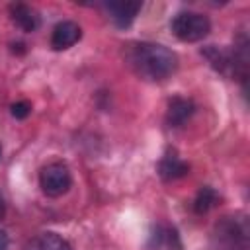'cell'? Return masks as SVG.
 Returning <instances> with one entry per match:
<instances>
[{
  "instance_id": "obj_12",
  "label": "cell",
  "mask_w": 250,
  "mask_h": 250,
  "mask_svg": "<svg viewBox=\"0 0 250 250\" xmlns=\"http://www.w3.org/2000/svg\"><path fill=\"white\" fill-rule=\"evenodd\" d=\"M6 248H8V236L6 232L0 230V250H6Z\"/></svg>"
},
{
  "instance_id": "obj_4",
  "label": "cell",
  "mask_w": 250,
  "mask_h": 250,
  "mask_svg": "<svg viewBox=\"0 0 250 250\" xmlns=\"http://www.w3.org/2000/svg\"><path fill=\"white\" fill-rule=\"evenodd\" d=\"M80 35H82L80 25L66 20V21H61L55 25L53 35H51V45L55 51H64V49L76 45L80 41Z\"/></svg>"
},
{
  "instance_id": "obj_9",
  "label": "cell",
  "mask_w": 250,
  "mask_h": 250,
  "mask_svg": "<svg viewBox=\"0 0 250 250\" xmlns=\"http://www.w3.org/2000/svg\"><path fill=\"white\" fill-rule=\"evenodd\" d=\"M158 172H160V176H162L164 180H178V178H182V176H186V174L189 172V166H188L180 156H176L174 152H168V154L160 160Z\"/></svg>"
},
{
  "instance_id": "obj_10",
  "label": "cell",
  "mask_w": 250,
  "mask_h": 250,
  "mask_svg": "<svg viewBox=\"0 0 250 250\" xmlns=\"http://www.w3.org/2000/svg\"><path fill=\"white\" fill-rule=\"evenodd\" d=\"M215 203H217V191L213 188L205 186L197 191V197L193 201V209H195V213L201 215V213H207Z\"/></svg>"
},
{
  "instance_id": "obj_1",
  "label": "cell",
  "mask_w": 250,
  "mask_h": 250,
  "mask_svg": "<svg viewBox=\"0 0 250 250\" xmlns=\"http://www.w3.org/2000/svg\"><path fill=\"white\" fill-rule=\"evenodd\" d=\"M129 62L135 72L146 80H166L178 68V57L158 43H137L129 51Z\"/></svg>"
},
{
  "instance_id": "obj_8",
  "label": "cell",
  "mask_w": 250,
  "mask_h": 250,
  "mask_svg": "<svg viewBox=\"0 0 250 250\" xmlns=\"http://www.w3.org/2000/svg\"><path fill=\"white\" fill-rule=\"evenodd\" d=\"M25 250H72V248L57 232H39L27 242Z\"/></svg>"
},
{
  "instance_id": "obj_5",
  "label": "cell",
  "mask_w": 250,
  "mask_h": 250,
  "mask_svg": "<svg viewBox=\"0 0 250 250\" xmlns=\"http://www.w3.org/2000/svg\"><path fill=\"white\" fill-rule=\"evenodd\" d=\"M105 12L109 14L111 21L117 27H127L135 20V16L141 10V2H129V0H117V2H105Z\"/></svg>"
},
{
  "instance_id": "obj_11",
  "label": "cell",
  "mask_w": 250,
  "mask_h": 250,
  "mask_svg": "<svg viewBox=\"0 0 250 250\" xmlns=\"http://www.w3.org/2000/svg\"><path fill=\"white\" fill-rule=\"evenodd\" d=\"M29 113H31V105L27 102H16V104H12V115L16 119H23Z\"/></svg>"
},
{
  "instance_id": "obj_3",
  "label": "cell",
  "mask_w": 250,
  "mask_h": 250,
  "mask_svg": "<svg viewBox=\"0 0 250 250\" xmlns=\"http://www.w3.org/2000/svg\"><path fill=\"white\" fill-rule=\"evenodd\" d=\"M39 184H41V189L47 195L59 197V195H62V193L68 191V188L72 184V176H70V170L66 168V164H62V162H51V164H47L41 170Z\"/></svg>"
},
{
  "instance_id": "obj_14",
  "label": "cell",
  "mask_w": 250,
  "mask_h": 250,
  "mask_svg": "<svg viewBox=\"0 0 250 250\" xmlns=\"http://www.w3.org/2000/svg\"><path fill=\"white\" fill-rule=\"evenodd\" d=\"M0 156H2V148H0Z\"/></svg>"
},
{
  "instance_id": "obj_7",
  "label": "cell",
  "mask_w": 250,
  "mask_h": 250,
  "mask_svg": "<svg viewBox=\"0 0 250 250\" xmlns=\"http://www.w3.org/2000/svg\"><path fill=\"white\" fill-rule=\"evenodd\" d=\"M10 16H12V21L23 31L31 33V31H35L39 27V16L27 4H12L10 6Z\"/></svg>"
},
{
  "instance_id": "obj_2",
  "label": "cell",
  "mask_w": 250,
  "mask_h": 250,
  "mask_svg": "<svg viewBox=\"0 0 250 250\" xmlns=\"http://www.w3.org/2000/svg\"><path fill=\"white\" fill-rule=\"evenodd\" d=\"M170 29L180 41L195 43L207 37V33L211 31V21L207 16L197 14V12H180L172 20Z\"/></svg>"
},
{
  "instance_id": "obj_6",
  "label": "cell",
  "mask_w": 250,
  "mask_h": 250,
  "mask_svg": "<svg viewBox=\"0 0 250 250\" xmlns=\"http://www.w3.org/2000/svg\"><path fill=\"white\" fill-rule=\"evenodd\" d=\"M195 113V104L188 98H174L168 104V111H166V121L170 127H180L184 125L191 115Z\"/></svg>"
},
{
  "instance_id": "obj_13",
  "label": "cell",
  "mask_w": 250,
  "mask_h": 250,
  "mask_svg": "<svg viewBox=\"0 0 250 250\" xmlns=\"http://www.w3.org/2000/svg\"><path fill=\"white\" fill-rule=\"evenodd\" d=\"M4 215H6V203H4V197L0 193V221L4 219Z\"/></svg>"
}]
</instances>
